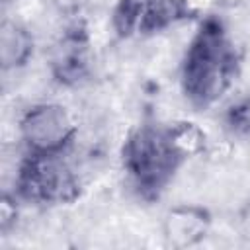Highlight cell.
Here are the masks:
<instances>
[{
  "label": "cell",
  "mask_w": 250,
  "mask_h": 250,
  "mask_svg": "<svg viewBox=\"0 0 250 250\" xmlns=\"http://www.w3.org/2000/svg\"><path fill=\"white\" fill-rule=\"evenodd\" d=\"M242 57L217 16L199 21L180 66V86L186 100L199 109L217 104L234 84Z\"/></svg>",
  "instance_id": "cell-1"
},
{
  "label": "cell",
  "mask_w": 250,
  "mask_h": 250,
  "mask_svg": "<svg viewBox=\"0 0 250 250\" xmlns=\"http://www.w3.org/2000/svg\"><path fill=\"white\" fill-rule=\"evenodd\" d=\"M184 162L172 145L166 125L141 123L121 146L123 170L135 193L145 201L160 199Z\"/></svg>",
  "instance_id": "cell-2"
},
{
  "label": "cell",
  "mask_w": 250,
  "mask_h": 250,
  "mask_svg": "<svg viewBox=\"0 0 250 250\" xmlns=\"http://www.w3.org/2000/svg\"><path fill=\"white\" fill-rule=\"evenodd\" d=\"M62 154L27 150L16 172V195L41 207L74 203L82 193V186Z\"/></svg>",
  "instance_id": "cell-3"
},
{
  "label": "cell",
  "mask_w": 250,
  "mask_h": 250,
  "mask_svg": "<svg viewBox=\"0 0 250 250\" xmlns=\"http://www.w3.org/2000/svg\"><path fill=\"white\" fill-rule=\"evenodd\" d=\"M197 16L189 0H119L111 14L113 31L123 37H148Z\"/></svg>",
  "instance_id": "cell-4"
},
{
  "label": "cell",
  "mask_w": 250,
  "mask_h": 250,
  "mask_svg": "<svg viewBox=\"0 0 250 250\" xmlns=\"http://www.w3.org/2000/svg\"><path fill=\"white\" fill-rule=\"evenodd\" d=\"M20 135L29 152H64L76 137V123L61 104H35L21 115Z\"/></svg>",
  "instance_id": "cell-5"
},
{
  "label": "cell",
  "mask_w": 250,
  "mask_h": 250,
  "mask_svg": "<svg viewBox=\"0 0 250 250\" xmlns=\"http://www.w3.org/2000/svg\"><path fill=\"white\" fill-rule=\"evenodd\" d=\"M90 47L82 29L66 31L51 55V74L62 86H80L90 76Z\"/></svg>",
  "instance_id": "cell-6"
},
{
  "label": "cell",
  "mask_w": 250,
  "mask_h": 250,
  "mask_svg": "<svg viewBox=\"0 0 250 250\" xmlns=\"http://www.w3.org/2000/svg\"><path fill=\"white\" fill-rule=\"evenodd\" d=\"M213 215L207 207L195 203L174 205L162 221V234L172 248H191L199 244L211 230Z\"/></svg>",
  "instance_id": "cell-7"
},
{
  "label": "cell",
  "mask_w": 250,
  "mask_h": 250,
  "mask_svg": "<svg viewBox=\"0 0 250 250\" xmlns=\"http://www.w3.org/2000/svg\"><path fill=\"white\" fill-rule=\"evenodd\" d=\"M35 39L27 27L6 20L0 29V61L6 70L21 68L33 57Z\"/></svg>",
  "instance_id": "cell-8"
},
{
  "label": "cell",
  "mask_w": 250,
  "mask_h": 250,
  "mask_svg": "<svg viewBox=\"0 0 250 250\" xmlns=\"http://www.w3.org/2000/svg\"><path fill=\"white\" fill-rule=\"evenodd\" d=\"M166 127H168V135L172 139V145L176 146L178 154L184 160H189L193 156L203 154V150L207 146V135L197 123L188 121V119H180V121H174Z\"/></svg>",
  "instance_id": "cell-9"
},
{
  "label": "cell",
  "mask_w": 250,
  "mask_h": 250,
  "mask_svg": "<svg viewBox=\"0 0 250 250\" xmlns=\"http://www.w3.org/2000/svg\"><path fill=\"white\" fill-rule=\"evenodd\" d=\"M223 127L234 139L250 141V94L230 102L223 111Z\"/></svg>",
  "instance_id": "cell-10"
},
{
  "label": "cell",
  "mask_w": 250,
  "mask_h": 250,
  "mask_svg": "<svg viewBox=\"0 0 250 250\" xmlns=\"http://www.w3.org/2000/svg\"><path fill=\"white\" fill-rule=\"evenodd\" d=\"M20 197L16 193L4 191L0 197V232L6 236L18 223L20 217Z\"/></svg>",
  "instance_id": "cell-11"
},
{
  "label": "cell",
  "mask_w": 250,
  "mask_h": 250,
  "mask_svg": "<svg viewBox=\"0 0 250 250\" xmlns=\"http://www.w3.org/2000/svg\"><path fill=\"white\" fill-rule=\"evenodd\" d=\"M238 230L246 240H250V201L238 213Z\"/></svg>",
  "instance_id": "cell-12"
}]
</instances>
